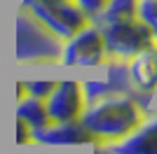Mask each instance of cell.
I'll list each match as a JSON object with an SVG mask.
<instances>
[{
    "instance_id": "6da1fadb",
    "label": "cell",
    "mask_w": 157,
    "mask_h": 154,
    "mask_svg": "<svg viewBox=\"0 0 157 154\" xmlns=\"http://www.w3.org/2000/svg\"><path fill=\"white\" fill-rule=\"evenodd\" d=\"M148 108H143L136 98L110 94L94 103H87L80 122L94 135L96 145H113L134 133L148 119Z\"/></svg>"
},
{
    "instance_id": "7a4b0ae2",
    "label": "cell",
    "mask_w": 157,
    "mask_h": 154,
    "mask_svg": "<svg viewBox=\"0 0 157 154\" xmlns=\"http://www.w3.org/2000/svg\"><path fill=\"white\" fill-rule=\"evenodd\" d=\"M61 54L63 40L28 5L19 2L14 12V58L26 65H56L61 63Z\"/></svg>"
},
{
    "instance_id": "3957f363",
    "label": "cell",
    "mask_w": 157,
    "mask_h": 154,
    "mask_svg": "<svg viewBox=\"0 0 157 154\" xmlns=\"http://www.w3.org/2000/svg\"><path fill=\"white\" fill-rule=\"evenodd\" d=\"M98 28H101L105 51H108L110 58L129 61L131 56H136L138 51L157 45V40L150 33V28L138 16L122 19V21H110V24H98Z\"/></svg>"
},
{
    "instance_id": "277c9868",
    "label": "cell",
    "mask_w": 157,
    "mask_h": 154,
    "mask_svg": "<svg viewBox=\"0 0 157 154\" xmlns=\"http://www.w3.org/2000/svg\"><path fill=\"white\" fill-rule=\"evenodd\" d=\"M108 61L105 42L101 35L98 24H89L82 31H78L73 38L63 40V54H61V65L66 68H96Z\"/></svg>"
},
{
    "instance_id": "5b68a950",
    "label": "cell",
    "mask_w": 157,
    "mask_h": 154,
    "mask_svg": "<svg viewBox=\"0 0 157 154\" xmlns=\"http://www.w3.org/2000/svg\"><path fill=\"white\" fill-rule=\"evenodd\" d=\"M35 16L42 19L61 40L73 38L78 31L92 24L89 14L75 0H45V2H26Z\"/></svg>"
},
{
    "instance_id": "8992f818",
    "label": "cell",
    "mask_w": 157,
    "mask_h": 154,
    "mask_svg": "<svg viewBox=\"0 0 157 154\" xmlns=\"http://www.w3.org/2000/svg\"><path fill=\"white\" fill-rule=\"evenodd\" d=\"M47 112L52 122H75L87 108L85 86L78 79H63L54 84L52 94L45 98Z\"/></svg>"
},
{
    "instance_id": "52a82bcc",
    "label": "cell",
    "mask_w": 157,
    "mask_h": 154,
    "mask_svg": "<svg viewBox=\"0 0 157 154\" xmlns=\"http://www.w3.org/2000/svg\"><path fill=\"white\" fill-rule=\"evenodd\" d=\"M31 142L38 145H96L94 135L85 128V124L75 119V122H49L42 128H33L31 131Z\"/></svg>"
},
{
    "instance_id": "ba28073f",
    "label": "cell",
    "mask_w": 157,
    "mask_h": 154,
    "mask_svg": "<svg viewBox=\"0 0 157 154\" xmlns=\"http://www.w3.org/2000/svg\"><path fill=\"white\" fill-rule=\"evenodd\" d=\"M129 75L134 89L143 96H152L157 89V45L138 51L129 58Z\"/></svg>"
},
{
    "instance_id": "9c48e42d",
    "label": "cell",
    "mask_w": 157,
    "mask_h": 154,
    "mask_svg": "<svg viewBox=\"0 0 157 154\" xmlns=\"http://www.w3.org/2000/svg\"><path fill=\"white\" fill-rule=\"evenodd\" d=\"M108 147L115 154H157V117H148L134 133Z\"/></svg>"
},
{
    "instance_id": "30bf717a",
    "label": "cell",
    "mask_w": 157,
    "mask_h": 154,
    "mask_svg": "<svg viewBox=\"0 0 157 154\" xmlns=\"http://www.w3.org/2000/svg\"><path fill=\"white\" fill-rule=\"evenodd\" d=\"M14 117L26 122L31 128H42L52 122L49 119V112H47V105L42 98L35 96H24L17 101V108H14Z\"/></svg>"
},
{
    "instance_id": "8fae6325",
    "label": "cell",
    "mask_w": 157,
    "mask_h": 154,
    "mask_svg": "<svg viewBox=\"0 0 157 154\" xmlns=\"http://www.w3.org/2000/svg\"><path fill=\"white\" fill-rule=\"evenodd\" d=\"M138 0H108V5L101 14H98L94 24H110V21H122L136 16Z\"/></svg>"
},
{
    "instance_id": "7c38bea8",
    "label": "cell",
    "mask_w": 157,
    "mask_h": 154,
    "mask_svg": "<svg viewBox=\"0 0 157 154\" xmlns=\"http://www.w3.org/2000/svg\"><path fill=\"white\" fill-rule=\"evenodd\" d=\"M136 16L143 21L157 40V0H138Z\"/></svg>"
},
{
    "instance_id": "4fadbf2b",
    "label": "cell",
    "mask_w": 157,
    "mask_h": 154,
    "mask_svg": "<svg viewBox=\"0 0 157 154\" xmlns=\"http://www.w3.org/2000/svg\"><path fill=\"white\" fill-rule=\"evenodd\" d=\"M82 86H85L87 103H94V101H98V98H105V96H110V94H113L110 86H108L105 82H101V79H89V82H82Z\"/></svg>"
},
{
    "instance_id": "5bb4252c",
    "label": "cell",
    "mask_w": 157,
    "mask_h": 154,
    "mask_svg": "<svg viewBox=\"0 0 157 154\" xmlns=\"http://www.w3.org/2000/svg\"><path fill=\"white\" fill-rule=\"evenodd\" d=\"M54 84L56 82H47V79H33V82H24V89H26V96H35L45 101L49 94H52Z\"/></svg>"
},
{
    "instance_id": "9a60e30c",
    "label": "cell",
    "mask_w": 157,
    "mask_h": 154,
    "mask_svg": "<svg viewBox=\"0 0 157 154\" xmlns=\"http://www.w3.org/2000/svg\"><path fill=\"white\" fill-rule=\"evenodd\" d=\"M31 131L33 128L28 126L26 122L14 119V142H17V145H33L31 142Z\"/></svg>"
},
{
    "instance_id": "2e32d148",
    "label": "cell",
    "mask_w": 157,
    "mask_h": 154,
    "mask_svg": "<svg viewBox=\"0 0 157 154\" xmlns=\"http://www.w3.org/2000/svg\"><path fill=\"white\" fill-rule=\"evenodd\" d=\"M21 5H26V2H45V0H19Z\"/></svg>"
}]
</instances>
